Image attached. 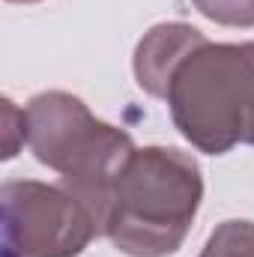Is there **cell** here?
<instances>
[{"label":"cell","instance_id":"obj_1","mask_svg":"<svg viewBox=\"0 0 254 257\" xmlns=\"http://www.w3.org/2000/svg\"><path fill=\"white\" fill-rule=\"evenodd\" d=\"M203 200V174L177 147L135 150L117 177L102 236L126 257H171L189 239Z\"/></svg>","mask_w":254,"mask_h":257},{"label":"cell","instance_id":"obj_2","mask_svg":"<svg viewBox=\"0 0 254 257\" xmlns=\"http://www.w3.org/2000/svg\"><path fill=\"white\" fill-rule=\"evenodd\" d=\"M24 117L33 159L60 174L63 186L90 206L102 227L111 189L138 150L132 135L99 120L84 99L66 90L36 93Z\"/></svg>","mask_w":254,"mask_h":257},{"label":"cell","instance_id":"obj_3","mask_svg":"<svg viewBox=\"0 0 254 257\" xmlns=\"http://www.w3.org/2000/svg\"><path fill=\"white\" fill-rule=\"evenodd\" d=\"M165 102L194 150L254 147V42H203L174 72Z\"/></svg>","mask_w":254,"mask_h":257},{"label":"cell","instance_id":"obj_4","mask_svg":"<svg viewBox=\"0 0 254 257\" xmlns=\"http://www.w3.org/2000/svg\"><path fill=\"white\" fill-rule=\"evenodd\" d=\"M3 248L18 257H78L102 236L90 206L60 186L9 180L0 189Z\"/></svg>","mask_w":254,"mask_h":257},{"label":"cell","instance_id":"obj_5","mask_svg":"<svg viewBox=\"0 0 254 257\" xmlns=\"http://www.w3.org/2000/svg\"><path fill=\"white\" fill-rule=\"evenodd\" d=\"M203 42H209V39L197 27L183 24V21H165V24L150 27L132 57L138 87L153 99H165L174 72Z\"/></svg>","mask_w":254,"mask_h":257},{"label":"cell","instance_id":"obj_6","mask_svg":"<svg viewBox=\"0 0 254 257\" xmlns=\"http://www.w3.org/2000/svg\"><path fill=\"white\" fill-rule=\"evenodd\" d=\"M200 257H254V221L248 218L221 221L209 233Z\"/></svg>","mask_w":254,"mask_h":257},{"label":"cell","instance_id":"obj_7","mask_svg":"<svg viewBox=\"0 0 254 257\" xmlns=\"http://www.w3.org/2000/svg\"><path fill=\"white\" fill-rule=\"evenodd\" d=\"M194 9L221 27H254V0H191Z\"/></svg>","mask_w":254,"mask_h":257},{"label":"cell","instance_id":"obj_8","mask_svg":"<svg viewBox=\"0 0 254 257\" xmlns=\"http://www.w3.org/2000/svg\"><path fill=\"white\" fill-rule=\"evenodd\" d=\"M27 144V117L12 99H3V159H15Z\"/></svg>","mask_w":254,"mask_h":257},{"label":"cell","instance_id":"obj_9","mask_svg":"<svg viewBox=\"0 0 254 257\" xmlns=\"http://www.w3.org/2000/svg\"><path fill=\"white\" fill-rule=\"evenodd\" d=\"M6 3H42V0H6Z\"/></svg>","mask_w":254,"mask_h":257}]
</instances>
